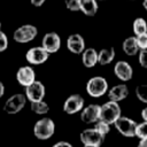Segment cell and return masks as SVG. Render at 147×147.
Returning <instances> with one entry per match:
<instances>
[{
    "label": "cell",
    "instance_id": "obj_1",
    "mask_svg": "<svg viewBox=\"0 0 147 147\" xmlns=\"http://www.w3.org/2000/svg\"><path fill=\"white\" fill-rule=\"evenodd\" d=\"M55 132V123L49 117H42L34 123L33 134L39 140L49 139Z\"/></svg>",
    "mask_w": 147,
    "mask_h": 147
},
{
    "label": "cell",
    "instance_id": "obj_2",
    "mask_svg": "<svg viewBox=\"0 0 147 147\" xmlns=\"http://www.w3.org/2000/svg\"><path fill=\"white\" fill-rule=\"evenodd\" d=\"M122 116V110L118 102L107 101L102 106H100V121H103L108 124H114L118 117Z\"/></svg>",
    "mask_w": 147,
    "mask_h": 147
},
{
    "label": "cell",
    "instance_id": "obj_3",
    "mask_svg": "<svg viewBox=\"0 0 147 147\" xmlns=\"http://www.w3.org/2000/svg\"><path fill=\"white\" fill-rule=\"evenodd\" d=\"M86 92L92 98H100L108 92V82L101 76H94L87 80Z\"/></svg>",
    "mask_w": 147,
    "mask_h": 147
},
{
    "label": "cell",
    "instance_id": "obj_4",
    "mask_svg": "<svg viewBox=\"0 0 147 147\" xmlns=\"http://www.w3.org/2000/svg\"><path fill=\"white\" fill-rule=\"evenodd\" d=\"M37 34H38V30L33 24H23L14 31L13 38L16 42L25 44L32 41L37 37Z\"/></svg>",
    "mask_w": 147,
    "mask_h": 147
},
{
    "label": "cell",
    "instance_id": "obj_5",
    "mask_svg": "<svg viewBox=\"0 0 147 147\" xmlns=\"http://www.w3.org/2000/svg\"><path fill=\"white\" fill-rule=\"evenodd\" d=\"M26 100L28 99H26L25 94H22V93L13 94L11 96H9L6 100V102L3 105L5 113L8 115H15V114L20 113L25 107Z\"/></svg>",
    "mask_w": 147,
    "mask_h": 147
},
{
    "label": "cell",
    "instance_id": "obj_6",
    "mask_svg": "<svg viewBox=\"0 0 147 147\" xmlns=\"http://www.w3.org/2000/svg\"><path fill=\"white\" fill-rule=\"evenodd\" d=\"M137 122L133 121L130 117L126 116H121L118 117V119L114 123L116 130L124 137L126 138H131L136 136V129H137Z\"/></svg>",
    "mask_w": 147,
    "mask_h": 147
},
{
    "label": "cell",
    "instance_id": "obj_7",
    "mask_svg": "<svg viewBox=\"0 0 147 147\" xmlns=\"http://www.w3.org/2000/svg\"><path fill=\"white\" fill-rule=\"evenodd\" d=\"M79 139H80V142L83 145L101 146V144L103 142L105 137L95 127H90V129H85L80 132Z\"/></svg>",
    "mask_w": 147,
    "mask_h": 147
},
{
    "label": "cell",
    "instance_id": "obj_8",
    "mask_svg": "<svg viewBox=\"0 0 147 147\" xmlns=\"http://www.w3.org/2000/svg\"><path fill=\"white\" fill-rule=\"evenodd\" d=\"M25 96L30 102L33 101H40L44 100L45 94H46V88L45 85L40 80H34L31 85L25 87Z\"/></svg>",
    "mask_w": 147,
    "mask_h": 147
},
{
    "label": "cell",
    "instance_id": "obj_9",
    "mask_svg": "<svg viewBox=\"0 0 147 147\" xmlns=\"http://www.w3.org/2000/svg\"><path fill=\"white\" fill-rule=\"evenodd\" d=\"M84 102L85 100L80 94H71L63 103V111L68 115L77 114L84 108Z\"/></svg>",
    "mask_w": 147,
    "mask_h": 147
},
{
    "label": "cell",
    "instance_id": "obj_10",
    "mask_svg": "<svg viewBox=\"0 0 147 147\" xmlns=\"http://www.w3.org/2000/svg\"><path fill=\"white\" fill-rule=\"evenodd\" d=\"M49 53L46 52L41 46L38 47H32L30 49H28L26 54H25V59L30 64H34V65H39L42 64L44 62H46L48 60Z\"/></svg>",
    "mask_w": 147,
    "mask_h": 147
},
{
    "label": "cell",
    "instance_id": "obj_11",
    "mask_svg": "<svg viewBox=\"0 0 147 147\" xmlns=\"http://www.w3.org/2000/svg\"><path fill=\"white\" fill-rule=\"evenodd\" d=\"M41 47L49 54L56 53L61 47V38L56 32H47L41 40Z\"/></svg>",
    "mask_w": 147,
    "mask_h": 147
},
{
    "label": "cell",
    "instance_id": "obj_12",
    "mask_svg": "<svg viewBox=\"0 0 147 147\" xmlns=\"http://www.w3.org/2000/svg\"><path fill=\"white\" fill-rule=\"evenodd\" d=\"M16 80L23 87L31 85L36 80V72H34L33 68L30 65H23V67L18 68V70L16 72Z\"/></svg>",
    "mask_w": 147,
    "mask_h": 147
},
{
    "label": "cell",
    "instance_id": "obj_13",
    "mask_svg": "<svg viewBox=\"0 0 147 147\" xmlns=\"http://www.w3.org/2000/svg\"><path fill=\"white\" fill-rule=\"evenodd\" d=\"M100 118V106L92 103L82 109L80 119L85 124H95Z\"/></svg>",
    "mask_w": 147,
    "mask_h": 147
},
{
    "label": "cell",
    "instance_id": "obj_14",
    "mask_svg": "<svg viewBox=\"0 0 147 147\" xmlns=\"http://www.w3.org/2000/svg\"><path fill=\"white\" fill-rule=\"evenodd\" d=\"M114 74L115 76L122 80V82H129L132 79L133 76V69L126 61H118L116 62L114 67Z\"/></svg>",
    "mask_w": 147,
    "mask_h": 147
},
{
    "label": "cell",
    "instance_id": "obj_15",
    "mask_svg": "<svg viewBox=\"0 0 147 147\" xmlns=\"http://www.w3.org/2000/svg\"><path fill=\"white\" fill-rule=\"evenodd\" d=\"M67 47L74 54H82L85 49V40L82 34L72 33L67 39Z\"/></svg>",
    "mask_w": 147,
    "mask_h": 147
},
{
    "label": "cell",
    "instance_id": "obj_16",
    "mask_svg": "<svg viewBox=\"0 0 147 147\" xmlns=\"http://www.w3.org/2000/svg\"><path fill=\"white\" fill-rule=\"evenodd\" d=\"M107 93H108V98L110 101L119 102L129 95V88L125 84H117L113 86L110 90H108Z\"/></svg>",
    "mask_w": 147,
    "mask_h": 147
},
{
    "label": "cell",
    "instance_id": "obj_17",
    "mask_svg": "<svg viewBox=\"0 0 147 147\" xmlns=\"http://www.w3.org/2000/svg\"><path fill=\"white\" fill-rule=\"evenodd\" d=\"M82 62L86 68H93L98 63V52L92 47L85 48L82 53Z\"/></svg>",
    "mask_w": 147,
    "mask_h": 147
},
{
    "label": "cell",
    "instance_id": "obj_18",
    "mask_svg": "<svg viewBox=\"0 0 147 147\" xmlns=\"http://www.w3.org/2000/svg\"><path fill=\"white\" fill-rule=\"evenodd\" d=\"M122 48H123V52L127 56H133V55L138 54L140 51L136 37H127L126 39H124V41L122 44Z\"/></svg>",
    "mask_w": 147,
    "mask_h": 147
},
{
    "label": "cell",
    "instance_id": "obj_19",
    "mask_svg": "<svg viewBox=\"0 0 147 147\" xmlns=\"http://www.w3.org/2000/svg\"><path fill=\"white\" fill-rule=\"evenodd\" d=\"M114 57H115V49H114V47L102 48L100 52H98V63L101 64V65L109 64L110 62H113Z\"/></svg>",
    "mask_w": 147,
    "mask_h": 147
},
{
    "label": "cell",
    "instance_id": "obj_20",
    "mask_svg": "<svg viewBox=\"0 0 147 147\" xmlns=\"http://www.w3.org/2000/svg\"><path fill=\"white\" fill-rule=\"evenodd\" d=\"M80 11L86 16H94L98 11V1L96 0H79Z\"/></svg>",
    "mask_w": 147,
    "mask_h": 147
},
{
    "label": "cell",
    "instance_id": "obj_21",
    "mask_svg": "<svg viewBox=\"0 0 147 147\" xmlns=\"http://www.w3.org/2000/svg\"><path fill=\"white\" fill-rule=\"evenodd\" d=\"M30 107H31V110L37 115H46L49 111V106L44 100L30 102Z\"/></svg>",
    "mask_w": 147,
    "mask_h": 147
},
{
    "label": "cell",
    "instance_id": "obj_22",
    "mask_svg": "<svg viewBox=\"0 0 147 147\" xmlns=\"http://www.w3.org/2000/svg\"><path fill=\"white\" fill-rule=\"evenodd\" d=\"M133 32L136 36L147 33V22L142 17H137L133 21Z\"/></svg>",
    "mask_w": 147,
    "mask_h": 147
},
{
    "label": "cell",
    "instance_id": "obj_23",
    "mask_svg": "<svg viewBox=\"0 0 147 147\" xmlns=\"http://www.w3.org/2000/svg\"><path fill=\"white\" fill-rule=\"evenodd\" d=\"M136 95L139 101L147 105V84H140L136 87Z\"/></svg>",
    "mask_w": 147,
    "mask_h": 147
},
{
    "label": "cell",
    "instance_id": "obj_24",
    "mask_svg": "<svg viewBox=\"0 0 147 147\" xmlns=\"http://www.w3.org/2000/svg\"><path fill=\"white\" fill-rule=\"evenodd\" d=\"M94 127H95L103 137H106V136L109 133V131H110V124H108V123H106V122H103V121H100V119L95 123Z\"/></svg>",
    "mask_w": 147,
    "mask_h": 147
},
{
    "label": "cell",
    "instance_id": "obj_25",
    "mask_svg": "<svg viewBox=\"0 0 147 147\" xmlns=\"http://www.w3.org/2000/svg\"><path fill=\"white\" fill-rule=\"evenodd\" d=\"M136 137H138L139 139L147 138V122H146V121H144V122L137 124Z\"/></svg>",
    "mask_w": 147,
    "mask_h": 147
},
{
    "label": "cell",
    "instance_id": "obj_26",
    "mask_svg": "<svg viewBox=\"0 0 147 147\" xmlns=\"http://www.w3.org/2000/svg\"><path fill=\"white\" fill-rule=\"evenodd\" d=\"M64 3H65V7L70 11H78V10H80L79 0H65Z\"/></svg>",
    "mask_w": 147,
    "mask_h": 147
},
{
    "label": "cell",
    "instance_id": "obj_27",
    "mask_svg": "<svg viewBox=\"0 0 147 147\" xmlns=\"http://www.w3.org/2000/svg\"><path fill=\"white\" fill-rule=\"evenodd\" d=\"M138 59H139V63L142 68L147 69V48L140 49L138 53Z\"/></svg>",
    "mask_w": 147,
    "mask_h": 147
},
{
    "label": "cell",
    "instance_id": "obj_28",
    "mask_svg": "<svg viewBox=\"0 0 147 147\" xmlns=\"http://www.w3.org/2000/svg\"><path fill=\"white\" fill-rule=\"evenodd\" d=\"M137 38V42L139 46V49H144L147 48V33L140 34V36H136Z\"/></svg>",
    "mask_w": 147,
    "mask_h": 147
},
{
    "label": "cell",
    "instance_id": "obj_29",
    "mask_svg": "<svg viewBox=\"0 0 147 147\" xmlns=\"http://www.w3.org/2000/svg\"><path fill=\"white\" fill-rule=\"evenodd\" d=\"M8 47V37L5 32L0 31V52L6 51Z\"/></svg>",
    "mask_w": 147,
    "mask_h": 147
},
{
    "label": "cell",
    "instance_id": "obj_30",
    "mask_svg": "<svg viewBox=\"0 0 147 147\" xmlns=\"http://www.w3.org/2000/svg\"><path fill=\"white\" fill-rule=\"evenodd\" d=\"M52 147H72V145L68 141H59V142L54 144Z\"/></svg>",
    "mask_w": 147,
    "mask_h": 147
},
{
    "label": "cell",
    "instance_id": "obj_31",
    "mask_svg": "<svg viewBox=\"0 0 147 147\" xmlns=\"http://www.w3.org/2000/svg\"><path fill=\"white\" fill-rule=\"evenodd\" d=\"M30 1H31L32 6H34V7H40V6H42V5L45 3L46 0H30Z\"/></svg>",
    "mask_w": 147,
    "mask_h": 147
},
{
    "label": "cell",
    "instance_id": "obj_32",
    "mask_svg": "<svg viewBox=\"0 0 147 147\" xmlns=\"http://www.w3.org/2000/svg\"><path fill=\"white\" fill-rule=\"evenodd\" d=\"M138 147H147V138L140 139V141L138 144Z\"/></svg>",
    "mask_w": 147,
    "mask_h": 147
},
{
    "label": "cell",
    "instance_id": "obj_33",
    "mask_svg": "<svg viewBox=\"0 0 147 147\" xmlns=\"http://www.w3.org/2000/svg\"><path fill=\"white\" fill-rule=\"evenodd\" d=\"M141 117H142L144 121L147 122V107H145V108L141 110Z\"/></svg>",
    "mask_w": 147,
    "mask_h": 147
},
{
    "label": "cell",
    "instance_id": "obj_34",
    "mask_svg": "<svg viewBox=\"0 0 147 147\" xmlns=\"http://www.w3.org/2000/svg\"><path fill=\"white\" fill-rule=\"evenodd\" d=\"M5 94V85L2 82H0V98H2Z\"/></svg>",
    "mask_w": 147,
    "mask_h": 147
},
{
    "label": "cell",
    "instance_id": "obj_35",
    "mask_svg": "<svg viewBox=\"0 0 147 147\" xmlns=\"http://www.w3.org/2000/svg\"><path fill=\"white\" fill-rule=\"evenodd\" d=\"M142 6H144V8L147 10V0H142Z\"/></svg>",
    "mask_w": 147,
    "mask_h": 147
},
{
    "label": "cell",
    "instance_id": "obj_36",
    "mask_svg": "<svg viewBox=\"0 0 147 147\" xmlns=\"http://www.w3.org/2000/svg\"><path fill=\"white\" fill-rule=\"evenodd\" d=\"M83 147H100V146H92V145H83Z\"/></svg>",
    "mask_w": 147,
    "mask_h": 147
},
{
    "label": "cell",
    "instance_id": "obj_37",
    "mask_svg": "<svg viewBox=\"0 0 147 147\" xmlns=\"http://www.w3.org/2000/svg\"><path fill=\"white\" fill-rule=\"evenodd\" d=\"M0 31H1V22H0Z\"/></svg>",
    "mask_w": 147,
    "mask_h": 147
},
{
    "label": "cell",
    "instance_id": "obj_38",
    "mask_svg": "<svg viewBox=\"0 0 147 147\" xmlns=\"http://www.w3.org/2000/svg\"><path fill=\"white\" fill-rule=\"evenodd\" d=\"M96 1H103V0H96Z\"/></svg>",
    "mask_w": 147,
    "mask_h": 147
}]
</instances>
